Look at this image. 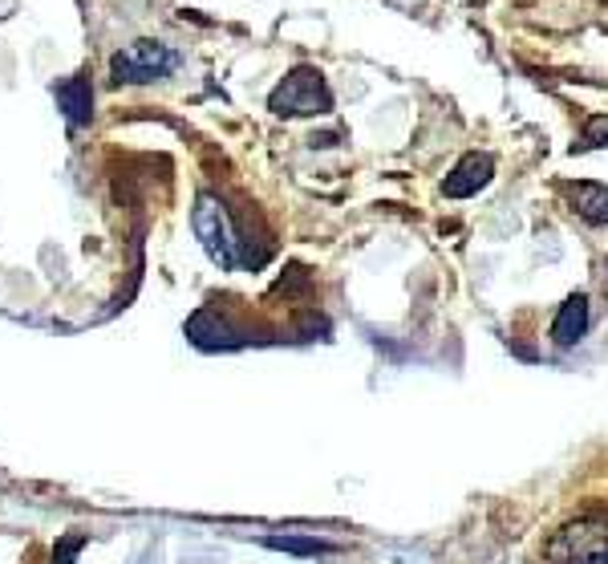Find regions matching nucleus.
I'll list each match as a JSON object with an SVG mask.
<instances>
[{
    "instance_id": "nucleus-1",
    "label": "nucleus",
    "mask_w": 608,
    "mask_h": 564,
    "mask_svg": "<svg viewBox=\"0 0 608 564\" xmlns=\"http://www.w3.org/2000/svg\"><path fill=\"white\" fill-rule=\"evenodd\" d=\"M191 223H195V236L203 240L207 257L216 260L223 272L248 264V240H243V232L235 228V223H231L228 208H223V203H219L211 191H203V196L195 199Z\"/></svg>"
},
{
    "instance_id": "nucleus-2",
    "label": "nucleus",
    "mask_w": 608,
    "mask_h": 564,
    "mask_svg": "<svg viewBox=\"0 0 608 564\" xmlns=\"http://www.w3.org/2000/svg\"><path fill=\"white\" fill-rule=\"evenodd\" d=\"M268 111L280 118H301V114H328L333 111V94L328 82L316 65H296L268 98Z\"/></svg>"
},
{
    "instance_id": "nucleus-3",
    "label": "nucleus",
    "mask_w": 608,
    "mask_h": 564,
    "mask_svg": "<svg viewBox=\"0 0 608 564\" xmlns=\"http://www.w3.org/2000/svg\"><path fill=\"white\" fill-rule=\"evenodd\" d=\"M547 556L556 564H608V520L584 515L576 524L559 528L547 544Z\"/></svg>"
},
{
    "instance_id": "nucleus-4",
    "label": "nucleus",
    "mask_w": 608,
    "mask_h": 564,
    "mask_svg": "<svg viewBox=\"0 0 608 564\" xmlns=\"http://www.w3.org/2000/svg\"><path fill=\"white\" fill-rule=\"evenodd\" d=\"M179 65V53L167 50L163 41H134L126 50H118L109 58V74L114 82H126V86H146V82H158L167 77L170 70Z\"/></svg>"
},
{
    "instance_id": "nucleus-5",
    "label": "nucleus",
    "mask_w": 608,
    "mask_h": 564,
    "mask_svg": "<svg viewBox=\"0 0 608 564\" xmlns=\"http://www.w3.org/2000/svg\"><path fill=\"white\" fill-rule=\"evenodd\" d=\"M491 175H495V163H491V155H479V150H471V155H462L459 167L447 175L442 191H447L450 199L479 196V191L491 184Z\"/></svg>"
},
{
    "instance_id": "nucleus-6",
    "label": "nucleus",
    "mask_w": 608,
    "mask_h": 564,
    "mask_svg": "<svg viewBox=\"0 0 608 564\" xmlns=\"http://www.w3.org/2000/svg\"><path fill=\"white\" fill-rule=\"evenodd\" d=\"M588 296L584 293H572L564 305H559L556 321H552V342L559 345V349H568V345H576L588 333Z\"/></svg>"
},
{
    "instance_id": "nucleus-7",
    "label": "nucleus",
    "mask_w": 608,
    "mask_h": 564,
    "mask_svg": "<svg viewBox=\"0 0 608 564\" xmlns=\"http://www.w3.org/2000/svg\"><path fill=\"white\" fill-rule=\"evenodd\" d=\"M53 94H57V106L65 111L70 126H85L90 118H94V90H90V77H85V74L57 82V86H53Z\"/></svg>"
},
{
    "instance_id": "nucleus-8",
    "label": "nucleus",
    "mask_w": 608,
    "mask_h": 564,
    "mask_svg": "<svg viewBox=\"0 0 608 564\" xmlns=\"http://www.w3.org/2000/svg\"><path fill=\"white\" fill-rule=\"evenodd\" d=\"M572 211L588 223H608V187L600 184H568Z\"/></svg>"
},
{
    "instance_id": "nucleus-9",
    "label": "nucleus",
    "mask_w": 608,
    "mask_h": 564,
    "mask_svg": "<svg viewBox=\"0 0 608 564\" xmlns=\"http://www.w3.org/2000/svg\"><path fill=\"white\" fill-rule=\"evenodd\" d=\"M264 544L276 552H292V556H321V552L337 549L333 540H316V536H268Z\"/></svg>"
}]
</instances>
